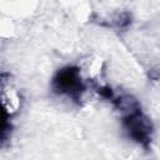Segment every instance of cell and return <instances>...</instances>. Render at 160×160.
Here are the masks:
<instances>
[{"instance_id": "obj_1", "label": "cell", "mask_w": 160, "mask_h": 160, "mask_svg": "<svg viewBox=\"0 0 160 160\" xmlns=\"http://www.w3.org/2000/svg\"><path fill=\"white\" fill-rule=\"evenodd\" d=\"M55 90L61 94H68L69 96H75L82 90L81 79L79 71L74 68H66L58 72L54 79Z\"/></svg>"}, {"instance_id": "obj_2", "label": "cell", "mask_w": 160, "mask_h": 160, "mask_svg": "<svg viewBox=\"0 0 160 160\" xmlns=\"http://www.w3.org/2000/svg\"><path fill=\"white\" fill-rule=\"evenodd\" d=\"M126 129L129 134L131 135V138H134L139 142L148 141L150 136V131H151L149 122L146 121L145 118H142L140 112L129 114L126 119Z\"/></svg>"}, {"instance_id": "obj_3", "label": "cell", "mask_w": 160, "mask_h": 160, "mask_svg": "<svg viewBox=\"0 0 160 160\" xmlns=\"http://www.w3.org/2000/svg\"><path fill=\"white\" fill-rule=\"evenodd\" d=\"M9 130V118L6 110L0 104V139H4Z\"/></svg>"}]
</instances>
